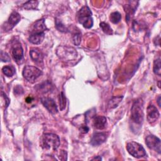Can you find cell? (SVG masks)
I'll list each match as a JSON object with an SVG mask.
<instances>
[{"instance_id":"19","label":"cell","mask_w":161,"mask_h":161,"mask_svg":"<svg viewBox=\"0 0 161 161\" xmlns=\"http://www.w3.org/2000/svg\"><path fill=\"white\" fill-rule=\"evenodd\" d=\"M154 72L160 76L161 74V63H160V59L158 58L157 59L154 60Z\"/></svg>"},{"instance_id":"29","label":"cell","mask_w":161,"mask_h":161,"mask_svg":"<svg viewBox=\"0 0 161 161\" xmlns=\"http://www.w3.org/2000/svg\"><path fill=\"white\" fill-rule=\"evenodd\" d=\"M24 93V90L21 86H16L15 88V93H16V94H21Z\"/></svg>"},{"instance_id":"14","label":"cell","mask_w":161,"mask_h":161,"mask_svg":"<svg viewBox=\"0 0 161 161\" xmlns=\"http://www.w3.org/2000/svg\"><path fill=\"white\" fill-rule=\"evenodd\" d=\"M31 59L36 63H40L43 61V55L41 51L38 49H31L30 51Z\"/></svg>"},{"instance_id":"5","label":"cell","mask_w":161,"mask_h":161,"mask_svg":"<svg viewBox=\"0 0 161 161\" xmlns=\"http://www.w3.org/2000/svg\"><path fill=\"white\" fill-rule=\"evenodd\" d=\"M23 76L29 82L34 83L42 75V72L35 66H26L23 70Z\"/></svg>"},{"instance_id":"24","label":"cell","mask_w":161,"mask_h":161,"mask_svg":"<svg viewBox=\"0 0 161 161\" xmlns=\"http://www.w3.org/2000/svg\"><path fill=\"white\" fill-rule=\"evenodd\" d=\"M56 27L57 29L60 31H62V32L67 31L66 27L64 26V25L61 22V21H60L58 19H56Z\"/></svg>"},{"instance_id":"21","label":"cell","mask_w":161,"mask_h":161,"mask_svg":"<svg viewBox=\"0 0 161 161\" xmlns=\"http://www.w3.org/2000/svg\"><path fill=\"white\" fill-rule=\"evenodd\" d=\"M37 87L38 88V91H40V92H43V93H46L49 90H50V89L51 88V85L50 82H45L40 85H38Z\"/></svg>"},{"instance_id":"33","label":"cell","mask_w":161,"mask_h":161,"mask_svg":"<svg viewBox=\"0 0 161 161\" xmlns=\"http://www.w3.org/2000/svg\"><path fill=\"white\" fill-rule=\"evenodd\" d=\"M158 86H159V88H160V81L159 82V84H158Z\"/></svg>"},{"instance_id":"26","label":"cell","mask_w":161,"mask_h":161,"mask_svg":"<svg viewBox=\"0 0 161 161\" xmlns=\"http://www.w3.org/2000/svg\"><path fill=\"white\" fill-rule=\"evenodd\" d=\"M123 97H115L113 98L112 100H110V103L111 104V107L112 108H115V107H116L117 105L119 104V103L121 101Z\"/></svg>"},{"instance_id":"12","label":"cell","mask_w":161,"mask_h":161,"mask_svg":"<svg viewBox=\"0 0 161 161\" xmlns=\"http://www.w3.org/2000/svg\"><path fill=\"white\" fill-rule=\"evenodd\" d=\"M107 138V135L105 133L99 132L96 133L93 135L91 140V144L93 146H98L103 144Z\"/></svg>"},{"instance_id":"25","label":"cell","mask_w":161,"mask_h":161,"mask_svg":"<svg viewBox=\"0 0 161 161\" xmlns=\"http://www.w3.org/2000/svg\"><path fill=\"white\" fill-rule=\"evenodd\" d=\"M73 42L76 46H79L81 42V35L79 33H76L73 35Z\"/></svg>"},{"instance_id":"2","label":"cell","mask_w":161,"mask_h":161,"mask_svg":"<svg viewBox=\"0 0 161 161\" xmlns=\"http://www.w3.org/2000/svg\"><path fill=\"white\" fill-rule=\"evenodd\" d=\"M131 120L136 124L141 125L144 120L143 101L138 99L134 102L131 110Z\"/></svg>"},{"instance_id":"11","label":"cell","mask_w":161,"mask_h":161,"mask_svg":"<svg viewBox=\"0 0 161 161\" xmlns=\"http://www.w3.org/2000/svg\"><path fill=\"white\" fill-rule=\"evenodd\" d=\"M41 102L47 110L53 115H55L58 113L57 106L56 102L52 98H43L41 99Z\"/></svg>"},{"instance_id":"31","label":"cell","mask_w":161,"mask_h":161,"mask_svg":"<svg viewBox=\"0 0 161 161\" xmlns=\"http://www.w3.org/2000/svg\"><path fill=\"white\" fill-rule=\"evenodd\" d=\"M160 96H159V97L158 98V100H157V103H158V104H159V106L160 107Z\"/></svg>"},{"instance_id":"16","label":"cell","mask_w":161,"mask_h":161,"mask_svg":"<svg viewBox=\"0 0 161 161\" xmlns=\"http://www.w3.org/2000/svg\"><path fill=\"white\" fill-rule=\"evenodd\" d=\"M46 30L45 20L44 19H41L37 21L34 25L33 33H44V31Z\"/></svg>"},{"instance_id":"6","label":"cell","mask_w":161,"mask_h":161,"mask_svg":"<svg viewBox=\"0 0 161 161\" xmlns=\"http://www.w3.org/2000/svg\"><path fill=\"white\" fill-rule=\"evenodd\" d=\"M128 152L135 158H142L147 156L144 148L142 145L135 142H131L126 145Z\"/></svg>"},{"instance_id":"18","label":"cell","mask_w":161,"mask_h":161,"mask_svg":"<svg viewBox=\"0 0 161 161\" xmlns=\"http://www.w3.org/2000/svg\"><path fill=\"white\" fill-rule=\"evenodd\" d=\"M110 19L113 24H116L118 23H119L120 21L122 19V15L119 12H113L110 15Z\"/></svg>"},{"instance_id":"30","label":"cell","mask_w":161,"mask_h":161,"mask_svg":"<svg viewBox=\"0 0 161 161\" xmlns=\"http://www.w3.org/2000/svg\"><path fill=\"white\" fill-rule=\"evenodd\" d=\"M31 100H32V98L30 97V96L26 99V101H27V103H30V102H31Z\"/></svg>"},{"instance_id":"3","label":"cell","mask_w":161,"mask_h":161,"mask_svg":"<svg viewBox=\"0 0 161 161\" xmlns=\"http://www.w3.org/2000/svg\"><path fill=\"white\" fill-rule=\"evenodd\" d=\"M92 13L90 8L87 6H83L78 13V19L79 24H82L86 28H90L93 25Z\"/></svg>"},{"instance_id":"10","label":"cell","mask_w":161,"mask_h":161,"mask_svg":"<svg viewBox=\"0 0 161 161\" xmlns=\"http://www.w3.org/2000/svg\"><path fill=\"white\" fill-rule=\"evenodd\" d=\"M20 19H21V16L18 13L16 12H13L10 15L8 21L5 23L4 25L5 27L4 30L6 31L11 30L16 25H17L19 23Z\"/></svg>"},{"instance_id":"27","label":"cell","mask_w":161,"mask_h":161,"mask_svg":"<svg viewBox=\"0 0 161 161\" xmlns=\"http://www.w3.org/2000/svg\"><path fill=\"white\" fill-rule=\"evenodd\" d=\"M1 59L3 62H6L10 60V57L7 53L4 52L3 51H2L1 52Z\"/></svg>"},{"instance_id":"23","label":"cell","mask_w":161,"mask_h":161,"mask_svg":"<svg viewBox=\"0 0 161 161\" xmlns=\"http://www.w3.org/2000/svg\"><path fill=\"white\" fill-rule=\"evenodd\" d=\"M59 104H60V109L61 111L65 109L66 106V98L64 93H61V94H60Z\"/></svg>"},{"instance_id":"20","label":"cell","mask_w":161,"mask_h":161,"mask_svg":"<svg viewBox=\"0 0 161 161\" xmlns=\"http://www.w3.org/2000/svg\"><path fill=\"white\" fill-rule=\"evenodd\" d=\"M38 2L37 1H29L24 5V8L26 9H35L38 6Z\"/></svg>"},{"instance_id":"15","label":"cell","mask_w":161,"mask_h":161,"mask_svg":"<svg viewBox=\"0 0 161 161\" xmlns=\"http://www.w3.org/2000/svg\"><path fill=\"white\" fill-rule=\"evenodd\" d=\"M45 37L44 33H32L29 37V41L33 44L38 45L44 40Z\"/></svg>"},{"instance_id":"13","label":"cell","mask_w":161,"mask_h":161,"mask_svg":"<svg viewBox=\"0 0 161 161\" xmlns=\"http://www.w3.org/2000/svg\"><path fill=\"white\" fill-rule=\"evenodd\" d=\"M93 124L96 128L98 130H103L107 124L106 119L103 116H95L93 119Z\"/></svg>"},{"instance_id":"17","label":"cell","mask_w":161,"mask_h":161,"mask_svg":"<svg viewBox=\"0 0 161 161\" xmlns=\"http://www.w3.org/2000/svg\"><path fill=\"white\" fill-rule=\"evenodd\" d=\"M3 73L8 77H12L15 73V69L13 66H6L2 69Z\"/></svg>"},{"instance_id":"1","label":"cell","mask_w":161,"mask_h":161,"mask_svg":"<svg viewBox=\"0 0 161 161\" xmlns=\"http://www.w3.org/2000/svg\"><path fill=\"white\" fill-rule=\"evenodd\" d=\"M40 145L43 148L47 151H56L60 145V138L54 134H45L40 139Z\"/></svg>"},{"instance_id":"28","label":"cell","mask_w":161,"mask_h":161,"mask_svg":"<svg viewBox=\"0 0 161 161\" xmlns=\"http://www.w3.org/2000/svg\"><path fill=\"white\" fill-rule=\"evenodd\" d=\"M89 128L86 126V125H82L81 128H80V132L82 134H86L89 131Z\"/></svg>"},{"instance_id":"32","label":"cell","mask_w":161,"mask_h":161,"mask_svg":"<svg viewBox=\"0 0 161 161\" xmlns=\"http://www.w3.org/2000/svg\"><path fill=\"white\" fill-rule=\"evenodd\" d=\"M92 160H101V157H100V156H98V157H95V158H93Z\"/></svg>"},{"instance_id":"7","label":"cell","mask_w":161,"mask_h":161,"mask_svg":"<svg viewBox=\"0 0 161 161\" xmlns=\"http://www.w3.org/2000/svg\"><path fill=\"white\" fill-rule=\"evenodd\" d=\"M145 143L149 148L154 150L159 154L161 153L160 140L158 137L153 135H148L145 139Z\"/></svg>"},{"instance_id":"4","label":"cell","mask_w":161,"mask_h":161,"mask_svg":"<svg viewBox=\"0 0 161 161\" xmlns=\"http://www.w3.org/2000/svg\"><path fill=\"white\" fill-rule=\"evenodd\" d=\"M58 57L64 60L71 61L76 59L78 56L76 50L69 46H59L57 49Z\"/></svg>"},{"instance_id":"8","label":"cell","mask_w":161,"mask_h":161,"mask_svg":"<svg viewBox=\"0 0 161 161\" xmlns=\"http://www.w3.org/2000/svg\"><path fill=\"white\" fill-rule=\"evenodd\" d=\"M12 56L18 64L24 62V50L19 42H16L12 47Z\"/></svg>"},{"instance_id":"22","label":"cell","mask_w":161,"mask_h":161,"mask_svg":"<svg viewBox=\"0 0 161 161\" xmlns=\"http://www.w3.org/2000/svg\"><path fill=\"white\" fill-rule=\"evenodd\" d=\"M100 27L101 28L103 32H104L106 34L108 35L113 34V30L108 24L102 22L100 24Z\"/></svg>"},{"instance_id":"9","label":"cell","mask_w":161,"mask_h":161,"mask_svg":"<svg viewBox=\"0 0 161 161\" xmlns=\"http://www.w3.org/2000/svg\"><path fill=\"white\" fill-rule=\"evenodd\" d=\"M147 119L149 123L153 124L156 123L159 119L160 116L159 112L157 108L153 104H150L147 107Z\"/></svg>"}]
</instances>
